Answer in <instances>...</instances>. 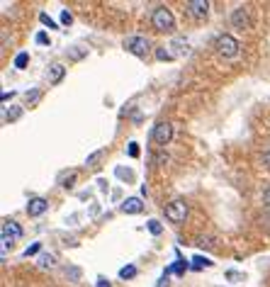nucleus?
<instances>
[{"label":"nucleus","mask_w":270,"mask_h":287,"mask_svg":"<svg viewBox=\"0 0 270 287\" xmlns=\"http://www.w3.org/2000/svg\"><path fill=\"white\" fill-rule=\"evenodd\" d=\"M261 200H263V204H265V207H270V185H265V187H263Z\"/></svg>","instance_id":"393cba45"},{"label":"nucleus","mask_w":270,"mask_h":287,"mask_svg":"<svg viewBox=\"0 0 270 287\" xmlns=\"http://www.w3.org/2000/svg\"><path fill=\"white\" fill-rule=\"evenodd\" d=\"M105 156V148H100V151H95V154H90V156L85 158V166H98V161Z\"/></svg>","instance_id":"dca6fc26"},{"label":"nucleus","mask_w":270,"mask_h":287,"mask_svg":"<svg viewBox=\"0 0 270 287\" xmlns=\"http://www.w3.org/2000/svg\"><path fill=\"white\" fill-rule=\"evenodd\" d=\"M146 229H149V232L156 236V234H161V229H163V226H161L156 219H151V222H146Z\"/></svg>","instance_id":"aec40b11"},{"label":"nucleus","mask_w":270,"mask_h":287,"mask_svg":"<svg viewBox=\"0 0 270 287\" xmlns=\"http://www.w3.org/2000/svg\"><path fill=\"white\" fill-rule=\"evenodd\" d=\"M98 287H110V282H105V280H100V282H98Z\"/></svg>","instance_id":"72a5a7b5"},{"label":"nucleus","mask_w":270,"mask_h":287,"mask_svg":"<svg viewBox=\"0 0 270 287\" xmlns=\"http://www.w3.org/2000/svg\"><path fill=\"white\" fill-rule=\"evenodd\" d=\"M124 49H127L129 54L144 59V56L151 51V42L146 37H139V34H137V37H127L124 39Z\"/></svg>","instance_id":"423d86ee"},{"label":"nucleus","mask_w":270,"mask_h":287,"mask_svg":"<svg viewBox=\"0 0 270 287\" xmlns=\"http://www.w3.org/2000/svg\"><path fill=\"white\" fill-rule=\"evenodd\" d=\"M185 12L195 20H205L209 12V3L207 0H190V3H185Z\"/></svg>","instance_id":"0eeeda50"},{"label":"nucleus","mask_w":270,"mask_h":287,"mask_svg":"<svg viewBox=\"0 0 270 287\" xmlns=\"http://www.w3.org/2000/svg\"><path fill=\"white\" fill-rule=\"evenodd\" d=\"M39 100H42V93H39V90H27V93H25V102H27V105H37Z\"/></svg>","instance_id":"2eb2a0df"},{"label":"nucleus","mask_w":270,"mask_h":287,"mask_svg":"<svg viewBox=\"0 0 270 287\" xmlns=\"http://www.w3.org/2000/svg\"><path fill=\"white\" fill-rule=\"evenodd\" d=\"M170 47H173V56H185L187 51H190L185 39H173V42H170Z\"/></svg>","instance_id":"ddd939ff"},{"label":"nucleus","mask_w":270,"mask_h":287,"mask_svg":"<svg viewBox=\"0 0 270 287\" xmlns=\"http://www.w3.org/2000/svg\"><path fill=\"white\" fill-rule=\"evenodd\" d=\"M37 265L39 268H56V258L51 256V253H39V258H37Z\"/></svg>","instance_id":"f8f14e48"},{"label":"nucleus","mask_w":270,"mask_h":287,"mask_svg":"<svg viewBox=\"0 0 270 287\" xmlns=\"http://www.w3.org/2000/svg\"><path fill=\"white\" fill-rule=\"evenodd\" d=\"M156 59H159V61H173L176 56H173V51H170V49L159 47V49H156Z\"/></svg>","instance_id":"4468645a"},{"label":"nucleus","mask_w":270,"mask_h":287,"mask_svg":"<svg viewBox=\"0 0 270 287\" xmlns=\"http://www.w3.org/2000/svg\"><path fill=\"white\" fill-rule=\"evenodd\" d=\"M239 47H241L239 39L232 37V34H219V37L215 39V49L222 59H236V56H239Z\"/></svg>","instance_id":"f03ea898"},{"label":"nucleus","mask_w":270,"mask_h":287,"mask_svg":"<svg viewBox=\"0 0 270 287\" xmlns=\"http://www.w3.org/2000/svg\"><path fill=\"white\" fill-rule=\"evenodd\" d=\"M22 114V110L20 107H12V110H5V120H10V122H15Z\"/></svg>","instance_id":"6ab92c4d"},{"label":"nucleus","mask_w":270,"mask_h":287,"mask_svg":"<svg viewBox=\"0 0 270 287\" xmlns=\"http://www.w3.org/2000/svg\"><path fill=\"white\" fill-rule=\"evenodd\" d=\"M209 265H212V260L202 258V256H195V258H192V268H195V270H200V268H209Z\"/></svg>","instance_id":"f3484780"},{"label":"nucleus","mask_w":270,"mask_h":287,"mask_svg":"<svg viewBox=\"0 0 270 287\" xmlns=\"http://www.w3.org/2000/svg\"><path fill=\"white\" fill-rule=\"evenodd\" d=\"M168 278H170V275H168V273H163V275H161V280H159V285H156V287H168Z\"/></svg>","instance_id":"2f4dec72"},{"label":"nucleus","mask_w":270,"mask_h":287,"mask_svg":"<svg viewBox=\"0 0 270 287\" xmlns=\"http://www.w3.org/2000/svg\"><path fill=\"white\" fill-rule=\"evenodd\" d=\"M37 44H49V34H47V32H39V34H37Z\"/></svg>","instance_id":"7c9ffc66"},{"label":"nucleus","mask_w":270,"mask_h":287,"mask_svg":"<svg viewBox=\"0 0 270 287\" xmlns=\"http://www.w3.org/2000/svg\"><path fill=\"white\" fill-rule=\"evenodd\" d=\"M170 139H173V124L170 122H156L153 129H151V141L159 148H163L166 144H170Z\"/></svg>","instance_id":"20e7f679"},{"label":"nucleus","mask_w":270,"mask_h":287,"mask_svg":"<svg viewBox=\"0 0 270 287\" xmlns=\"http://www.w3.org/2000/svg\"><path fill=\"white\" fill-rule=\"evenodd\" d=\"M71 22H73V15H71L68 10H64V12H61V25H71Z\"/></svg>","instance_id":"a878e982"},{"label":"nucleus","mask_w":270,"mask_h":287,"mask_svg":"<svg viewBox=\"0 0 270 287\" xmlns=\"http://www.w3.org/2000/svg\"><path fill=\"white\" fill-rule=\"evenodd\" d=\"M66 275H71L73 280H78V278H81V270H78V268H66Z\"/></svg>","instance_id":"c756f323"},{"label":"nucleus","mask_w":270,"mask_h":287,"mask_svg":"<svg viewBox=\"0 0 270 287\" xmlns=\"http://www.w3.org/2000/svg\"><path fill=\"white\" fill-rule=\"evenodd\" d=\"M47 207H49V202L44 197H32L27 202V214L29 217H39V214L47 212Z\"/></svg>","instance_id":"1a4fd4ad"},{"label":"nucleus","mask_w":270,"mask_h":287,"mask_svg":"<svg viewBox=\"0 0 270 287\" xmlns=\"http://www.w3.org/2000/svg\"><path fill=\"white\" fill-rule=\"evenodd\" d=\"M73 180H75V173H71L68 178H64V183H61V185H64L66 190H68V187H73Z\"/></svg>","instance_id":"cd10ccee"},{"label":"nucleus","mask_w":270,"mask_h":287,"mask_svg":"<svg viewBox=\"0 0 270 287\" xmlns=\"http://www.w3.org/2000/svg\"><path fill=\"white\" fill-rule=\"evenodd\" d=\"M215 239H209V236H202V239H197V246H202V248H215Z\"/></svg>","instance_id":"5701e85b"},{"label":"nucleus","mask_w":270,"mask_h":287,"mask_svg":"<svg viewBox=\"0 0 270 287\" xmlns=\"http://www.w3.org/2000/svg\"><path fill=\"white\" fill-rule=\"evenodd\" d=\"M127 151H129V156H131V158H137V156H139V146H137L134 141L129 144V148H127Z\"/></svg>","instance_id":"c85d7f7f"},{"label":"nucleus","mask_w":270,"mask_h":287,"mask_svg":"<svg viewBox=\"0 0 270 287\" xmlns=\"http://www.w3.org/2000/svg\"><path fill=\"white\" fill-rule=\"evenodd\" d=\"M39 20H42V22H44V25H47L49 29H59V27H56V22H54L51 17H49L47 12H42V15H39Z\"/></svg>","instance_id":"4be33fe9"},{"label":"nucleus","mask_w":270,"mask_h":287,"mask_svg":"<svg viewBox=\"0 0 270 287\" xmlns=\"http://www.w3.org/2000/svg\"><path fill=\"white\" fill-rule=\"evenodd\" d=\"M141 209H144V202H141L139 197H129V200L122 202V212L124 214H139Z\"/></svg>","instance_id":"9b49d317"},{"label":"nucleus","mask_w":270,"mask_h":287,"mask_svg":"<svg viewBox=\"0 0 270 287\" xmlns=\"http://www.w3.org/2000/svg\"><path fill=\"white\" fill-rule=\"evenodd\" d=\"M261 163H263V168H268L270 170V148H265L261 154Z\"/></svg>","instance_id":"b1692460"},{"label":"nucleus","mask_w":270,"mask_h":287,"mask_svg":"<svg viewBox=\"0 0 270 287\" xmlns=\"http://www.w3.org/2000/svg\"><path fill=\"white\" fill-rule=\"evenodd\" d=\"M22 239V226L17 222H12V219H5L3 226H0V241H3V248H8L12 246L15 241Z\"/></svg>","instance_id":"7ed1b4c3"},{"label":"nucleus","mask_w":270,"mask_h":287,"mask_svg":"<svg viewBox=\"0 0 270 287\" xmlns=\"http://www.w3.org/2000/svg\"><path fill=\"white\" fill-rule=\"evenodd\" d=\"M163 214H166L168 222L183 224V222H185V217H187V202H185V200H173L170 204H166Z\"/></svg>","instance_id":"39448f33"},{"label":"nucleus","mask_w":270,"mask_h":287,"mask_svg":"<svg viewBox=\"0 0 270 287\" xmlns=\"http://www.w3.org/2000/svg\"><path fill=\"white\" fill-rule=\"evenodd\" d=\"M71 56H73V59H81V56H83V51H78V49H71Z\"/></svg>","instance_id":"473e14b6"},{"label":"nucleus","mask_w":270,"mask_h":287,"mask_svg":"<svg viewBox=\"0 0 270 287\" xmlns=\"http://www.w3.org/2000/svg\"><path fill=\"white\" fill-rule=\"evenodd\" d=\"M27 61H29V54H25V51H22V54H17V59H15V66H17V68H25V66H27Z\"/></svg>","instance_id":"412c9836"},{"label":"nucleus","mask_w":270,"mask_h":287,"mask_svg":"<svg viewBox=\"0 0 270 287\" xmlns=\"http://www.w3.org/2000/svg\"><path fill=\"white\" fill-rule=\"evenodd\" d=\"M39 253V243H32L27 251H25V258H29V256H37Z\"/></svg>","instance_id":"bb28decb"},{"label":"nucleus","mask_w":270,"mask_h":287,"mask_svg":"<svg viewBox=\"0 0 270 287\" xmlns=\"http://www.w3.org/2000/svg\"><path fill=\"white\" fill-rule=\"evenodd\" d=\"M151 27L156 29V32L173 34V32H176V17H173V12H170L166 5H156L153 12H151Z\"/></svg>","instance_id":"f257e3e1"},{"label":"nucleus","mask_w":270,"mask_h":287,"mask_svg":"<svg viewBox=\"0 0 270 287\" xmlns=\"http://www.w3.org/2000/svg\"><path fill=\"white\" fill-rule=\"evenodd\" d=\"M47 75H49V83H51V85H59L61 81H64L66 68L61 64H51V66H49V71H47Z\"/></svg>","instance_id":"9d476101"},{"label":"nucleus","mask_w":270,"mask_h":287,"mask_svg":"<svg viewBox=\"0 0 270 287\" xmlns=\"http://www.w3.org/2000/svg\"><path fill=\"white\" fill-rule=\"evenodd\" d=\"M232 25L236 29H246V27H251V17H248V10L246 8H236L232 12Z\"/></svg>","instance_id":"6e6552de"},{"label":"nucleus","mask_w":270,"mask_h":287,"mask_svg":"<svg viewBox=\"0 0 270 287\" xmlns=\"http://www.w3.org/2000/svg\"><path fill=\"white\" fill-rule=\"evenodd\" d=\"M134 275H137V268H134V265H124V268L120 270V278H134Z\"/></svg>","instance_id":"a211bd4d"}]
</instances>
